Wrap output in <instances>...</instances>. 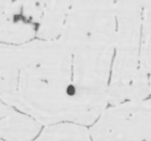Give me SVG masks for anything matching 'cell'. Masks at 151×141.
I'll return each instance as SVG.
<instances>
[{
  "mask_svg": "<svg viewBox=\"0 0 151 141\" xmlns=\"http://www.w3.org/2000/svg\"><path fill=\"white\" fill-rule=\"evenodd\" d=\"M116 35L68 19L58 38L0 44V99L41 126L90 127L109 106Z\"/></svg>",
  "mask_w": 151,
  "mask_h": 141,
  "instance_id": "6da1fadb",
  "label": "cell"
},
{
  "mask_svg": "<svg viewBox=\"0 0 151 141\" xmlns=\"http://www.w3.org/2000/svg\"><path fill=\"white\" fill-rule=\"evenodd\" d=\"M89 131L93 141H151V95L109 105Z\"/></svg>",
  "mask_w": 151,
  "mask_h": 141,
  "instance_id": "7a4b0ae2",
  "label": "cell"
},
{
  "mask_svg": "<svg viewBox=\"0 0 151 141\" xmlns=\"http://www.w3.org/2000/svg\"><path fill=\"white\" fill-rule=\"evenodd\" d=\"M118 72L137 90L151 89V0H146L140 26L116 44Z\"/></svg>",
  "mask_w": 151,
  "mask_h": 141,
  "instance_id": "3957f363",
  "label": "cell"
},
{
  "mask_svg": "<svg viewBox=\"0 0 151 141\" xmlns=\"http://www.w3.org/2000/svg\"><path fill=\"white\" fill-rule=\"evenodd\" d=\"M43 126L30 117L14 110L0 119L1 141H32L41 132Z\"/></svg>",
  "mask_w": 151,
  "mask_h": 141,
  "instance_id": "277c9868",
  "label": "cell"
},
{
  "mask_svg": "<svg viewBox=\"0 0 151 141\" xmlns=\"http://www.w3.org/2000/svg\"><path fill=\"white\" fill-rule=\"evenodd\" d=\"M32 141H93L89 127L71 123L51 124L42 127Z\"/></svg>",
  "mask_w": 151,
  "mask_h": 141,
  "instance_id": "5b68a950",
  "label": "cell"
},
{
  "mask_svg": "<svg viewBox=\"0 0 151 141\" xmlns=\"http://www.w3.org/2000/svg\"><path fill=\"white\" fill-rule=\"evenodd\" d=\"M14 109H15L12 108L11 106L7 105V103H5L3 101L0 99V119L7 116L10 112H13Z\"/></svg>",
  "mask_w": 151,
  "mask_h": 141,
  "instance_id": "8992f818",
  "label": "cell"
},
{
  "mask_svg": "<svg viewBox=\"0 0 151 141\" xmlns=\"http://www.w3.org/2000/svg\"><path fill=\"white\" fill-rule=\"evenodd\" d=\"M11 1L12 0H0V15L5 11Z\"/></svg>",
  "mask_w": 151,
  "mask_h": 141,
  "instance_id": "52a82bcc",
  "label": "cell"
},
{
  "mask_svg": "<svg viewBox=\"0 0 151 141\" xmlns=\"http://www.w3.org/2000/svg\"><path fill=\"white\" fill-rule=\"evenodd\" d=\"M56 1H59L60 4H63V5H65L66 7H67L68 8L71 9L72 5L74 4V3H75V0H56Z\"/></svg>",
  "mask_w": 151,
  "mask_h": 141,
  "instance_id": "ba28073f",
  "label": "cell"
},
{
  "mask_svg": "<svg viewBox=\"0 0 151 141\" xmlns=\"http://www.w3.org/2000/svg\"><path fill=\"white\" fill-rule=\"evenodd\" d=\"M0 141H1V140H0Z\"/></svg>",
  "mask_w": 151,
  "mask_h": 141,
  "instance_id": "9c48e42d",
  "label": "cell"
}]
</instances>
